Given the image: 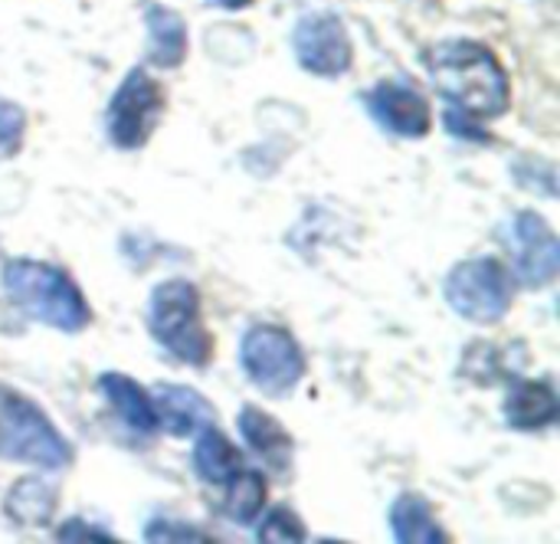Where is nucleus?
Returning a JSON list of instances; mask_svg holds the SVG:
<instances>
[{
  "mask_svg": "<svg viewBox=\"0 0 560 544\" xmlns=\"http://www.w3.org/2000/svg\"><path fill=\"white\" fill-rule=\"evenodd\" d=\"M427 69L436 92L450 102V108L482 121L499 118L509 102V72L495 59V53L472 39L440 43L427 53Z\"/></svg>",
  "mask_w": 560,
  "mask_h": 544,
  "instance_id": "nucleus-1",
  "label": "nucleus"
},
{
  "mask_svg": "<svg viewBox=\"0 0 560 544\" xmlns=\"http://www.w3.org/2000/svg\"><path fill=\"white\" fill-rule=\"evenodd\" d=\"M0 286L23 315L56 332L75 335L92 322V309L85 305L79 286L49 263L10 259L0 273Z\"/></svg>",
  "mask_w": 560,
  "mask_h": 544,
  "instance_id": "nucleus-2",
  "label": "nucleus"
},
{
  "mask_svg": "<svg viewBox=\"0 0 560 544\" xmlns=\"http://www.w3.org/2000/svg\"><path fill=\"white\" fill-rule=\"evenodd\" d=\"M148 332L164 351L190 368H203L213 358V338L200 315V292L187 279L154 286L148 302Z\"/></svg>",
  "mask_w": 560,
  "mask_h": 544,
  "instance_id": "nucleus-3",
  "label": "nucleus"
},
{
  "mask_svg": "<svg viewBox=\"0 0 560 544\" xmlns=\"http://www.w3.org/2000/svg\"><path fill=\"white\" fill-rule=\"evenodd\" d=\"M0 453L7 460L52 473L72 463V447L56 433L49 417L23 394L7 387H0Z\"/></svg>",
  "mask_w": 560,
  "mask_h": 544,
  "instance_id": "nucleus-4",
  "label": "nucleus"
},
{
  "mask_svg": "<svg viewBox=\"0 0 560 544\" xmlns=\"http://www.w3.org/2000/svg\"><path fill=\"white\" fill-rule=\"evenodd\" d=\"M443 292L450 309L472 325H499L512 309V276L492 256L453 266L443 282Z\"/></svg>",
  "mask_w": 560,
  "mask_h": 544,
  "instance_id": "nucleus-5",
  "label": "nucleus"
},
{
  "mask_svg": "<svg viewBox=\"0 0 560 544\" xmlns=\"http://www.w3.org/2000/svg\"><path fill=\"white\" fill-rule=\"evenodd\" d=\"M167 108V95L161 89V82L148 72V69H131L121 85L115 89L108 112H105V131L108 141L121 151H135L144 148L151 131L158 128L161 115Z\"/></svg>",
  "mask_w": 560,
  "mask_h": 544,
  "instance_id": "nucleus-6",
  "label": "nucleus"
},
{
  "mask_svg": "<svg viewBox=\"0 0 560 544\" xmlns=\"http://www.w3.org/2000/svg\"><path fill=\"white\" fill-rule=\"evenodd\" d=\"M240 364L246 378L269 397L292 394L305 374V358L299 342L279 325L249 328L240 345Z\"/></svg>",
  "mask_w": 560,
  "mask_h": 544,
  "instance_id": "nucleus-7",
  "label": "nucleus"
},
{
  "mask_svg": "<svg viewBox=\"0 0 560 544\" xmlns=\"http://www.w3.org/2000/svg\"><path fill=\"white\" fill-rule=\"evenodd\" d=\"M364 108L384 131L397 138L417 141V138H427L433 128L430 102L410 82H390V79L377 82L374 89L364 92Z\"/></svg>",
  "mask_w": 560,
  "mask_h": 544,
  "instance_id": "nucleus-8",
  "label": "nucleus"
},
{
  "mask_svg": "<svg viewBox=\"0 0 560 544\" xmlns=\"http://www.w3.org/2000/svg\"><path fill=\"white\" fill-rule=\"evenodd\" d=\"M295 56L302 69L315 76H341L351 69V39L345 33V23L335 13H308L295 26Z\"/></svg>",
  "mask_w": 560,
  "mask_h": 544,
  "instance_id": "nucleus-9",
  "label": "nucleus"
},
{
  "mask_svg": "<svg viewBox=\"0 0 560 544\" xmlns=\"http://www.w3.org/2000/svg\"><path fill=\"white\" fill-rule=\"evenodd\" d=\"M512 253L522 286L541 289L558 279L560 243L541 213H518L512 223Z\"/></svg>",
  "mask_w": 560,
  "mask_h": 544,
  "instance_id": "nucleus-10",
  "label": "nucleus"
},
{
  "mask_svg": "<svg viewBox=\"0 0 560 544\" xmlns=\"http://www.w3.org/2000/svg\"><path fill=\"white\" fill-rule=\"evenodd\" d=\"M154 414H158V427H164L171 437H194L203 427H213L217 414L207 404L203 394H197L194 387H180V384H158L151 394Z\"/></svg>",
  "mask_w": 560,
  "mask_h": 544,
  "instance_id": "nucleus-11",
  "label": "nucleus"
},
{
  "mask_svg": "<svg viewBox=\"0 0 560 544\" xmlns=\"http://www.w3.org/2000/svg\"><path fill=\"white\" fill-rule=\"evenodd\" d=\"M240 433L246 440V447L266 460L276 473H289L292 470V453H295V443L292 437L282 430L279 420H272L266 410L259 407H243L240 410Z\"/></svg>",
  "mask_w": 560,
  "mask_h": 544,
  "instance_id": "nucleus-12",
  "label": "nucleus"
},
{
  "mask_svg": "<svg viewBox=\"0 0 560 544\" xmlns=\"http://www.w3.org/2000/svg\"><path fill=\"white\" fill-rule=\"evenodd\" d=\"M558 414V394L548 381H518L505 401V420L515 430H545Z\"/></svg>",
  "mask_w": 560,
  "mask_h": 544,
  "instance_id": "nucleus-13",
  "label": "nucleus"
},
{
  "mask_svg": "<svg viewBox=\"0 0 560 544\" xmlns=\"http://www.w3.org/2000/svg\"><path fill=\"white\" fill-rule=\"evenodd\" d=\"M148 26V62L158 69H177L187 56V26L180 13L151 3L144 10Z\"/></svg>",
  "mask_w": 560,
  "mask_h": 544,
  "instance_id": "nucleus-14",
  "label": "nucleus"
},
{
  "mask_svg": "<svg viewBox=\"0 0 560 544\" xmlns=\"http://www.w3.org/2000/svg\"><path fill=\"white\" fill-rule=\"evenodd\" d=\"M98 391L108 397V404L115 407V414L135 430V433H154L158 430V414L151 404V394L135 384L128 374L108 371L98 378Z\"/></svg>",
  "mask_w": 560,
  "mask_h": 544,
  "instance_id": "nucleus-15",
  "label": "nucleus"
},
{
  "mask_svg": "<svg viewBox=\"0 0 560 544\" xmlns=\"http://www.w3.org/2000/svg\"><path fill=\"white\" fill-rule=\"evenodd\" d=\"M390 529H394V539L404 544H446L450 535L443 532V525L436 522L433 509L427 499L407 493L394 502L390 509Z\"/></svg>",
  "mask_w": 560,
  "mask_h": 544,
  "instance_id": "nucleus-16",
  "label": "nucleus"
},
{
  "mask_svg": "<svg viewBox=\"0 0 560 544\" xmlns=\"http://www.w3.org/2000/svg\"><path fill=\"white\" fill-rule=\"evenodd\" d=\"M243 466L240 450L213 427H203L197 433V447H194V470L203 483L210 486H223L236 470Z\"/></svg>",
  "mask_w": 560,
  "mask_h": 544,
  "instance_id": "nucleus-17",
  "label": "nucleus"
},
{
  "mask_svg": "<svg viewBox=\"0 0 560 544\" xmlns=\"http://www.w3.org/2000/svg\"><path fill=\"white\" fill-rule=\"evenodd\" d=\"M56 486L30 476V479H20L10 493H7V516L23 525V529H36V525H46L56 512Z\"/></svg>",
  "mask_w": 560,
  "mask_h": 544,
  "instance_id": "nucleus-18",
  "label": "nucleus"
},
{
  "mask_svg": "<svg viewBox=\"0 0 560 544\" xmlns=\"http://www.w3.org/2000/svg\"><path fill=\"white\" fill-rule=\"evenodd\" d=\"M226 496H223V516L236 525H253L256 516L262 512L266 506V496H269V486L262 479V473L256 470H236L226 483Z\"/></svg>",
  "mask_w": 560,
  "mask_h": 544,
  "instance_id": "nucleus-19",
  "label": "nucleus"
},
{
  "mask_svg": "<svg viewBox=\"0 0 560 544\" xmlns=\"http://www.w3.org/2000/svg\"><path fill=\"white\" fill-rule=\"evenodd\" d=\"M23 135H26V112L16 102L0 99V161L13 158L23 148Z\"/></svg>",
  "mask_w": 560,
  "mask_h": 544,
  "instance_id": "nucleus-20",
  "label": "nucleus"
},
{
  "mask_svg": "<svg viewBox=\"0 0 560 544\" xmlns=\"http://www.w3.org/2000/svg\"><path fill=\"white\" fill-rule=\"evenodd\" d=\"M305 539V525L299 522V516L292 512V509H285V506H279L272 516H269V522L262 525V532H259V542L269 544V542H302Z\"/></svg>",
  "mask_w": 560,
  "mask_h": 544,
  "instance_id": "nucleus-21",
  "label": "nucleus"
},
{
  "mask_svg": "<svg viewBox=\"0 0 560 544\" xmlns=\"http://www.w3.org/2000/svg\"><path fill=\"white\" fill-rule=\"evenodd\" d=\"M148 542H207L197 529H184V525H167V522H151L144 532Z\"/></svg>",
  "mask_w": 560,
  "mask_h": 544,
  "instance_id": "nucleus-22",
  "label": "nucleus"
},
{
  "mask_svg": "<svg viewBox=\"0 0 560 544\" xmlns=\"http://www.w3.org/2000/svg\"><path fill=\"white\" fill-rule=\"evenodd\" d=\"M56 539H59V542H112V535H102V529L85 525V522H79V519L66 522V525L56 532Z\"/></svg>",
  "mask_w": 560,
  "mask_h": 544,
  "instance_id": "nucleus-23",
  "label": "nucleus"
},
{
  "mask_svg": "<svg viewBox=\"0 0 560 544\" xmlns=\"http://www.w3.org/2000/svg\"><path fill=\"white\" fill-rule=\"evenodd\" d=\"M207 3H213V7H220V10H243V7H249L253 0H207Z\"/></svg>",
  "mask_w": 560,
  "mask_h": 544,
  "instance_id": "nucleus-24",
  "label": "nucleus"
}]
</instances>
